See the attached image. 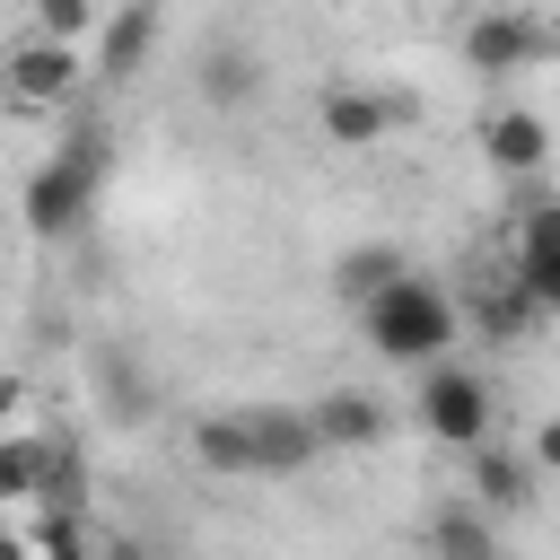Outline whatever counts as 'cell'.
<instances>
[{"label": "cell", "mask_w": 560, "mask_h": 560, "mask_svg": "<svg viewBox=\"0 0 560 560\" xmlns=\"http://www.w3.org/2000/svg\"><path fill=\"white\" fill-rule=\"evenodd\" d=\"M534 324H551V315L534 306V289H525L516 271H508V280H490V289L472 298V332H481V341H499V350H516Z\"/></svg>", "instance_id": "obj_11"}, {"label": "cell", "mask_w": 560, "mask_h": 560, "mask_svg": "<svg viewBox=\"0 0 560 560\" xmlns=\"http://www.w3.org/2000/svg\"><path fill=\"white\" fill-rule=\"evenodd\" d=\"M192 455H201L210 472H254V446H245V411H210V420L192 429Z\"/></svg>", "instance_id": "obj_14"}, {"label": "cell", "mask_w": 560, "mask_h": 560, "mask_svg": "<svg viewBox=\"0 0 560 560\" xmlns=\"http://www.w3.org/2000/svg\"><path fill=\"white\" fill-rule=\"evenodd\" d=\"M315 122H324V140H332V149H376V140L402 122V105H394V96H376V88L332 79V88L315 96Z\"/></svg>", "instance_id": "obj_7"}, {"label": "cell", "mask_w": 560, "mask_h": 560, "mask_svg": "<svg viewBox=\"0 0 560 560\" xmlns=\"http://www.w3.org/2000/svg\"><path fill=\"white\" fill-rule=\"evenodd\" d=\"M402 262H411L402 245H350V254L332 262V289H341V298L359 306V298H376V289H385V280H394Z\"/></svg>", "instance_id": "obj_13"}, {"label": "cell", "mask_w": 560, "mask_h": 560, "mask_svg": "<svg viewBox=\"0 0 560 560\" xmlns=\"http://www.w3.org/2000/svg\"><path fill=\"white\" fill-rule=\"evenodd\" d=\"M201 96H210V105H245V96H254V52L219 44V52L201 61Z\"/></svg>", "instance_id": "obj_15"}, {"label": "cell", "mask_w": 560, "mask_h": 560, "mask_svg": "<svg viewBox=\"0 0 560 560\" xmlns=\"http://www.w3.org/2000/svg\"><path fill=\"white\" fill-rule=\"evenodd\" d=\"M149 52H158V0H114L105 44H96V79H105V88H122Z\"/></svg>", "instance_id": "obj_10"}, {"label": "cell", "mask_w": 560, "mask_h": 560, "mask_svg": "<svg viewBox=\"0 0 560 560\" xmlns=\"http://www.w3.org/2000/svg\"><path fill=\"white\" fill-rule=\"evenodd\" d=\"M245 446H254V472H306L315 455H324V438H315V420L298 411V402H245Z\"/></svg>", "instance_id": "obj_6"}, {"label": "cell", "mask_w": 560, "mask_h": 560, "mask_svg": "<svg viewBox=\"0 0 560 560\" xmlns=\"http://www.w3.org/2000/svg\"><path fill=\"white\" fill-rule=\"evenodd\" d=\"M551 52H560V26L525 18V9H481V18L464 26V61H472L481 79H516V70H534V61H551Z\"/></svg>", "instance_id": "obj_5"}, {"label": "cell", "mask_w": 560, "mask_h": 560, "mask_svg": "<svg viewBox=\"0 0 560 560\" xmlns=\"http://www.w3.org/2000/svg\"><path fill=\"white\" fill-rule=\"evenodd\" d=\"M35 481H44V438L0 429V499H35Z\"/></svg>", "instance_id": "obj_16"}, {"label": "cell", "mask_w": 560, "mask_h": 560, "mask_svg": "<svg viewBox=\"0 0 560 560\" xmlns=\"http://www.w3.org/2000/svg\"><path fill=\"white\" fill-rule=\"evenodd\" d=\"M35 499H52V508H79V499H88V464H79V446H44V481H35Z\"/></svg>", "instance_id": "obj_17"}, {"label": "cell", "mask_w": 560, "mask_h": 560, "mask_svg": "<svg viewBox=\"0 0 560 560\" xmlns=\"http://www.w3.org/2000/svg\"><path fill=\"white\" fill-rule=\"evenodd\" d=\"M306 420H315V438H324V455L332 446H376L394 420H385V402L376 394H359V385H332V394H315L306 402Z\"/></svg>", "instance_id": "obj_9"}, {"label": "cell", "mask_w": 560, "mask_h": 560, "mask_svg": "<svg viewBox=\"0 0 560 560\" xmlns=\"http://www.w3.org/2000/svg\"><path fill=\"white\" fill-rule=\"evenodd\" d=\"M359 332H368V350H376V359L420 368V359H446V350H455L464 306L446 298V280H429L420 262H402L376 298H359Z\"/></svg>", "instance_id": "obj_1"}, {"label": "cell", "mask_w": 560, "mask_h": 560, "mask_svg": "<svg viewBox=\"0 0 560 560\" xmlns=\"http://www.w3.org/2000/svg\"><path fill=\"white\" fill-rule=\"evenodd\" d=\"M18 411H26V376H0V429H18Z\"/></svg>", "instance_id": "obj_23"}, {"label": "cell", "mask_w": 560, "mask_h": 560, "mask_svg": "<svg viewBox=\"0 0 560 560\" xmlns=\"http://www.w3.org/2000/svg\"><path fill=\"white\" fill-rule=\"evenodd\" d=\"M411 420L438 438V446H481L499 429V402H490V376L481 368H455V359H420V402Z\"/></svg>", "instance_id": "obj_3"}, {"label": "cell", "mask_w": 560, "mask_h": 560, "mask_svg": "<svg viewBox=\"0 0 560 560\" xmlns=\"http://www.w3.org/2000/svg\"><path fill=\"white\" fill-rule=\"evenodd\" d=\"M88 88V61H79V44L70 35H26V44H9L0 52V96L18 105V114H70V96Z\"/></svg>", "instance_id": "obj_4"}, {"label": "cell", "mask_w": 560, "mask_h": 560, "mask_svg": "<svg viewBox=\"0 0 560 560\" xmlns=\"http://www.w3.org/2000/svg\"><path fill=\"white\" fill-rule=\"evenodd\" d=\"M429 542H438V551H490L499 525H490V508H481V516H472V508H446V516L429 525Z\"/></svg>", "instance_id": "obj_18"}, {"label": "cell", "mask_w": 560, "mask_h": 560, "mask_svg": "<svg viewBox=\"0 0 560 560\" xmlns=\"http://www.w3.org/2000/svg\"><path fill=\"white\" fill-rule=\"evenodd\" d=\"M464 455H472V499H481V508H525V499H534V455L499 446V429H490L481 446H464Z\"/></svg>", "instance_id": "obj_12"}, {"label": "cell", "mask_w": 560, "mask_h": 560, "mask_svg": "<svg viewBox=\"0 0 560 560\" xmlns=\"http://www.w3.org/2000/svg\"><path fill=\"white\" fill-rule=\"evenodd\" d=\"M96 18H105V0H35V26H44V35H70V44H79Z\"/></svg>", "instance_id": "obj_20"}, {"label": "cell", "mask_w": 560, "mask_h": 560, "mask_svg": "<svg viewBox=\"0 0 560 560\" xmlns=\"http://www.w3.org/2000/svg\"><path fill=\"white\" fill-rule=\"evenodd\" d=\"M96 192H105V131H70V140L26 175V192H18L26 236H44V245L79 236V228H88V210H96Z\"/></svg>", "instance_id": "obj_2"}, {"label": "cell", "mask_w": 560, "mask_h": 560, "mask_svg": "<svg viewBox=\"0 0 560 560\" xmlns=\"http://www.w3.org/2000/svg\"><path fill=\"white\" fill-rule=\"evenodd\" d=\"M516 254H560V192H534L516 210Z\"/></svg>", "instance_id": "obj_19"}, {"label": "cell", "mask_w": 560, "mask_h": 560, "mask_svg": "<svg viewBox=\"0 0 560 560\" xmlns=\"http://www.w3.org/2000/svg\"><path fill=\"white\" fill-rule=\"evenodd\" d=\"M534 472H560V420L534 429Z\"/></svg>", "instance_id": "obj_22"}, {"label": "cell", "mask_w": 560, "mask_h": 560, "mask_svg": "<svg viewBox=\"0 0 560 560\" xmlns=\"http://www.w3.org/2000/svg\"><path fill=\"white\" fill-rule=\"evenodd\" d=\"M481 158H490L499 175H534V166L551 158V122L525 114V105H499V114H481Z\"/></svg>", "instance_id": "obj_8"}, {"label": "cell", "mask_w": 560, "mask_h": 560, "mask_svg": "<svg viewBox=\"0 0 560 560\" xmlns=\"http://www.w3.org/2000/svg\"><path fill=\"white\" fill-rule=\"evenodd\" d=\"M516 280L534 289L542 315H560V254H516Z\"/></svg>", "instance_id": "obj_21"}]
</instances>
